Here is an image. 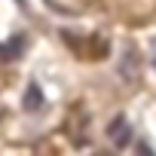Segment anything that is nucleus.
<instances>
[{"label":"nucleus","mask_w":156,"mask_h":156,"mask_svg":"<svg viewBox=\"0 0 156 156\" xmlns=\"http://www.w3.org/2000/svg\"><path fill=\"white\" fill-rule=\"evenodd\" d=\"M116 67H119V76H122L126 83H135V80H138V73H141V55L135 52V46H126V49L119 52Z\"/></svg>","instance_id":"obj_1"},{"label":"nucleus","mask_w":156,"mask_h":156,"mask_svg":"<svg viewBox=\"0 0 156 156\" xmlns=\"http://www.w3.org/2000/svg\"><path fill=\"white\" fill-rule=\"evenodd\" d=\"M86 129H89V116L83 107H73L67 116V135L73 138L76 147H86Z\"/></svg>","instance_id":"obj_2"},{"label":"nucleus","mask_w":156,"mask_h":156,"mask_svg":"<svg viewBox=\"0 0 156 156\" xmlns=\"http://www.w3.org/2000/svg\"><path fill=\"white\" fill-rule=\"evenodd\" d=\"M107 141H110L116 150L129 147V144H132V122H129L126 116H116V119H110V126H107Z\"/></svg>","instance_id":"obj_3"},{"label":"nucleus","mask_w":156,"mask_h":156,"mask_svg":"<svg viewBox=\"0 0 156 156\" xmlns=\"http://www.w3.org/2000/svg\"><path fill=\"white\" fill-rule=\"evenodd\" d=\"M40 107H43V92H40V86H37V83H31V86H28V92H25V110H31V113H34V110H40Z\"/></svg>","instance_id":"obj_4"},{"label":"nucleus","mask_w":156,"mask_h":156,"mask_svg":"<svg viewBox=\"0 0 156 156\" xmlns=\"http://www.w3.org/2000/svg\"><path fill=\"white\" fill-rule=\"evenodd\" d=\"M138 156H156V153H153V147H150V144H144V141H141V144H138Z\"/></svg>","instance_id":"obj_5"},{"label":"nucleus","mask_w":156,"mask_h":156,"mask_svg":"<svg viewBox=\"0 0 156 156\" xmlns=\"http://www.w3.org/2000/svg\"><path fill=\"white\" fill-rule=\"evenodd\" d=\"M150 61H153V67H156V40H153V52H150Z\"/></svg>","instance_id":"obj_6"},{"label":"nucleus","mask_w":156,"mask_h":156,"mask_svg":"<svg viewBox=\"0 0 156 156\" xmlns=\"http://www.w3.org/2000/svg\"><path fill=\"white\" fill-rule=\"evenodd\" d=\"M92 156H116V153H92Z\"/></svg>","instance_id":"obj_7"}]
</instances>
